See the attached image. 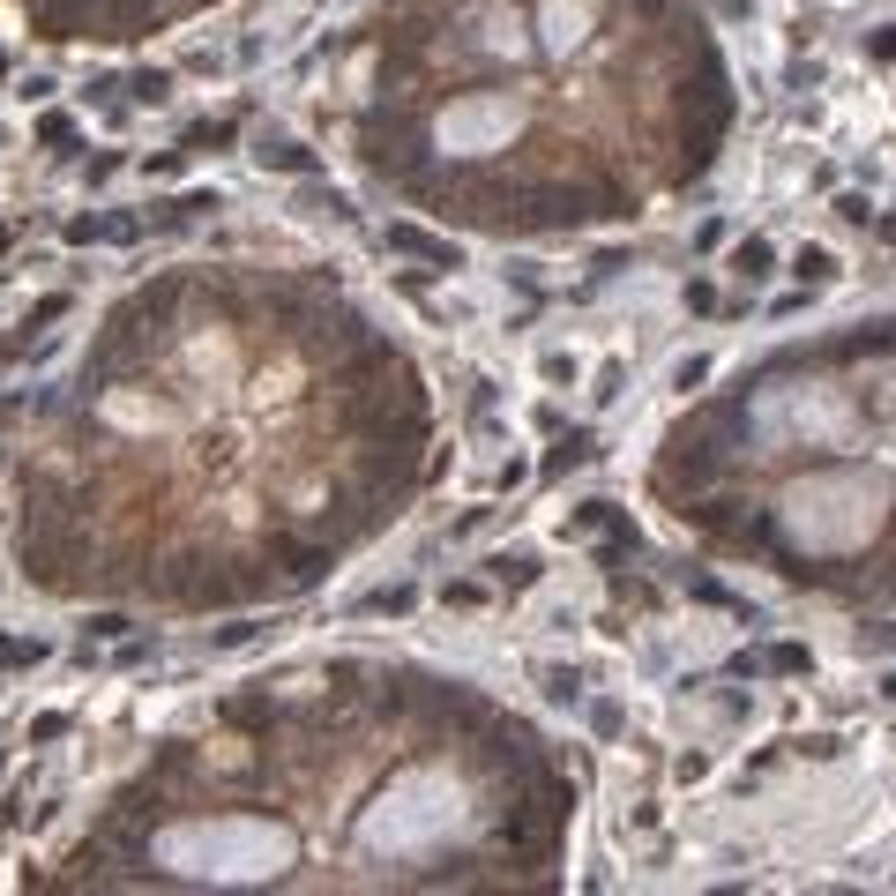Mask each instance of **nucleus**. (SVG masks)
I'll return each mask as SVG.
<instances>
[{"mask_svg": "<svg viewBox=\"0 0 896 896\" xmlns=\"http://www.w3.org/2000/svg\"><path fill=\"white\" fill-rule=\"evenodd\" d=\"M419 359L329 269H165L105 306L15 464L45 597L284 605L441 478Z\"/></svg>", "mask_w": 896, "mask_h": 896, "instance_id": "f257e3e1", "label": "nucleus"}, {"mask_svg": "<svg viewBox=\"0 0 896 896\" xmlns=\"http://www.w3.org/2000/svg\"><path fill=\"white\" fill-rule=\"evenodd\" d=\"M575 777L486 687L337 658L165 740L38 889H554Z\"/></svg>", "mask_w": 896, "mask_h": 896, "instance_id": "f03ea898", "label": "nucleus"}, {"mask_svg": "<svg viewBox=\"0 0 896 896\" xmlns=\"http://www.w3.org/2000/svg\"><path fill=\"white\" fill-rule=\"evenodd\" d=\"M740 120L695 0H382L351 31L344 150L470 240L636 224Z\"/></svg>", "mask_w": 896, "mask_h": 896, "instance_id": "7ed1b4c3", "label": "nucleus"}, {"mask_svg": "<svg viewBox=\"0 0 896 896\" xmlns=\"http://www.w3.org/2000/svg\"><path fill=\"white\" fill-rule=\"evenodd\" d=\"M658 509L784 591L896 605V314L792 337L680 411Z\"/></svg>", "mask_w": 896, "mask_h": 896, "instance_id": "20e7f679", "label": "nucleus"}, {"mask_svg": "<svg viewBox=\"0 0 896 896\" xmlns=\"http://www.w3.org/2000/svg\"><path fill=\"white\" fill-rule=\"evenodd\" d=\"M23 15H31V31L45 45H142L158 38V31H179V23H195V15H210L224 0H15Z\"/></svg>", "mask_w": 896, "mask_h": 896, "instance_id": "39448f33", "label": "nucleus"}, {"mask_svg": "<svg viewBox=\"0 0 896 896\" xmlns=\"http://www.w3.org/2000/svg\"><path fill=\"white\" fill-rule=\"evenodd\" d=\"M388 255H419V261H433V269H456L464 247H456L449 232L433 240V232H419V224H388Z\"/></svg>", "mask_w": 896, "mask_h": 896, "instance_id": "423d86ee", "label": "nucleus"}, {"mask_svg": "<svg viewBox=\"0 0 896 896\" xmlns=\"http://www.w3.org/2000/svg\"><path fill=\"white\" fill-rule=\"evenodd\" d=\"M255 165H269V172H292V179H306V172H322V158H314L306 142H292V135H261V142H255Z\"/></svg>", "mask_w": 896, "mask_h": 896, "instance_id": "0eeeda50", "label": "nucleus"}, {"mask_svg": "<svg viewBox=\"0 0 896 896\" xmlns=\"http://www.w3.org/2000/svg\"><path fill=\"white\" fill-rule=\"evenodd\" d=\"M769 269H777V247H769V240H740V247H732V277H740V284H763Z\"/></svg>", "mask_w": 896, "mask_h": 896, "instance_id": "6e6552de", "label": "nucleus"}, {"mask_svg": "<svg viewBox=\"0 0 896 896\" xmlns=\"http://www.w3.org/2000/svg\"><path fill=\"white\" fill-rule=\"evenodd\" d=\"M792 277H800L807 292H822V284H837V255H829V247H800V255H792Z\"/></svg>", "mask_w": 896, "mask_h": 896, "instance_id": "1a4fd4ad", "label": "nucleus"}, {"mask_svg": "<svg viewBox=\"0 0 896 896\" xmlns=\"http://www.w3.org/2000/svg\"><path fill=\"white\" fill-rule=\"evenodd\" d=\"M591 449H597V441H591L583 427H575V433H560V441H554V456H546V478H560V470H575V464H591Z\"/></svg>", "mask_w": 896, "mask_h": 896, "instance_id": "9d476101", "label": "nucleus"}, {"mask_svg": "<svg viewBox=\"0 0 896 896\" xmlns=\"http://www.w3.org/2000/svg\"><path fill=\"white\" fill-rule=\"evenodd\" d=\"M128 97H135V105H165V97H172V75H165V68H135V75H128Z\"/></svg>", "mask_w": 896, "mask_h": 896, "instance_id": "9b49d317", "label": "nucleus"}, {"mask_svg": "<svg viewBox=\"0 0 896 896\" xmlns=\"http://www.w3.org/2000/svg\"><path fill=\"white\" fill-rule=\"evenodd\" d=\"M23 665H45V642L38 636H31V642H23V636H0V673H23Z\"/></svg>", "mask_w": 896, "mask_h": 896, "instance_id": "f8f14e48", "label": "nucleus"}, {"mask_svg": "<svg viewBox=\"0 0 896 896\" xmlns=\"http://www.w3.org/2000/svg\"><path fill=\"white\" fill-rule=\"evenodd\" d=\"M486 568H493L501 583H515V591H523V583H538V554H493Z\"/></svg>", "mask_w": 896, "mask_h": 896, "instance_id": "ddd939ff", "label": "nucleus"}, {"mask_svg": "<svg viewBox=\"0 0 896 896\" xmlns=\"http://www.w3.org/2000/svg\"><path fill=\"white\" fill-rule=\"evenodd\" d=\"M232 135H240V120H195V128H187V142H179V150H224Z\"/></svg>", "mask_w": 896, "mask_h": 896, "instance_id": "4468645a", "label": "nucleus"}, {"mask_svg": "<svg viewBox=\"0 0 896 896\" xmlns=\"http://www.w3.org/2000/svg\"><path fill=\"white\" fill-rule=\"evenodd\" d=\"M68 306H75V299H68V292H45L38 306H23V329H31V337H45V322H60Z\"/></svg>", "mask_w": 896, "mask_h": 896, "instance_id": "2eb2a0df", "label": "nucleus"}, {"mask_svg": "<svg viewBox=\"0 0 896 896\" xmlns=\"http://www.w3.org/2000/svg\"><path fill=\"white\" fill-rule=\"evenodd\" d=\"M38 142L68 158V150H75V120H68V113H38Z\"/></svg>", "mask_w": 896, "mask_h": 896, "instance_id": "dca6fc26", "label": "nucleus"}, {"mask_svg": "<svg viewBox=\"0 0 896 896\" xmlns=\"http://www.w3.org/2000/svg\"><path fill=\"white\" fill-rule=\"evenodd\" d=\"M90 240H113V217H68V247H90Z\"/></svg>", "mask_w": 896, "mask_h": 896, "instance_id": "f3484780", "label": "nucleus"}, {"mask_svg": "<svg viewBox=\"0 0 896 896\" xmlns=\"http://www.w3.org/2000/svg\"><path fill=\"white\" fill-rule=\"evenodd\" d=\"M769 665H777V673H807V650H800V642H777Z\"/></svg>", "mask_w": 896, "mask_h": 896, "instance_id": "a211bd4d", "label": "nucleus"}, {"mask_svg": "<svg viewBox=\"0 0 896 896\" xmlns=\"http://www.w3.org/2000/svg\"><path fill=\"white\" fill-rule=\"evenodd\" d=\"M366 613H411V591H404V583H396V591H374L366 597Z\"/></svg>", "mask_w": 896, "mask_h": 896, "instance_id": "6ab92c4d", "label": "nucleus"}, {"mask_svg": "<svg viewBox=\"0 0 896 896\" xmlns=\"http://www.w3.org/2000/svg\"><path fill=\"white\" fill-rule=\"evenodd\" d=\"M441 605H464V613H470V605H486V583H449Z\"/></svg>", "mask_w": 896, "mask_h": 896, "instance_id": "aec40b11", "label": "nucleus"}, {"mask_svg": "<svg viewBox=\"0 0 896 896\" xmlns=\"http://www.w3.org/2000/svg\"><path fill=\"white\" fill-rule=\"evenodd\" d=\"M546 695H554V702H575L583 680H575V673H546Z\"/></svg>", "mask_w": 896, "mask_h": 896, "instance_id": "412c9836", "label": "nucleus"}, {"mask_svg": "<svg viewBox=\"0 0 896 896\" xmlns=\"http://www.w3.org/2000/svg\"><path fill=\"white\" fill-rule=\"evenodd\" d=\"M60 732H68V718H60V710H45V718H31V740H38V747H45V740H60Z\"/></svg>", "mask_w": 896, "mask_h": 896, "instance_id": "4be33fe9", "label": "nucleus"}, {"mask_svg": "<svg viewBox=\"0 0 896 896\" xmlns=\"http://www.w3.org/2000/svg\"><path fill=\"white\" fill-rule=\"evenodd\" d=\"M702 382H710V359H687L680 374H673V388H702Z\"/></svg>", "mask_w": 896, "mask_h": 896, "instance_id": "5701e85b", "label": "nucleus"}, {"mask_svg": "<svg viewBox=\"0 0 896 896\" xmlns=\"http://www.w3.org/2000/svg\"><path fill=\"white\" fill-rule=\"evenodd\" d=\"M874 60H896V23L882 31V38H874Z\"/></svg>", "mask_w": 896, "mask_h": 896, "instance_id": "b1692460", "label": "nucleus"}, {"mask_svg": "<svg viewBox=\"0 0 896 896\" xmlns=\"http://www.w3.org/2000/svg\"><path fill=\"white\" fill-rule=\"evenodd\" d=\"M8 240H15V232H8V224H0V255H8Z\"/></svg>", "mask_w": 896, "mask_h": 896, "instance_id": "393cba45", "label": "nucleus"}]
</instances>
